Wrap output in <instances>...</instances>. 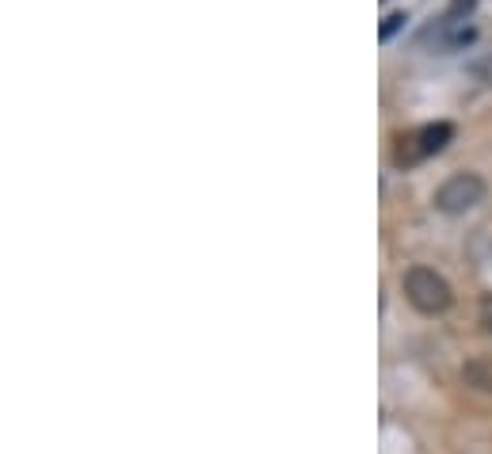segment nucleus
Here are the masks:
<instances>
[{"mask_svg": "<svg viewBox=\"0 0 492 454\" xmlns=\"http://www.w3.org/2000/svg\"><path fill=\"white\" fill-rule=\"evenodd\" d=\"M405 298L416 313H424V317H435V313L450 309V301H454L447 279L432 268H409L405 271Z\"/></svg>", "mask_w": 492, "mask_h": 454, "instance_id": "obj_1", "label": "nucleus"}, {"mask_svg": "<svg viewBox=\"0 0 492 454\" xmlns=\"http://www.w3.org/2000/svg\"><path fill=\"white\" fill-rule=\"evenodd\" d=\"M450 137H454L450 122H427V126H420V130H412V134L401 137L394 160H397V165H420V160L443 153Z\"/></svg>", "mask_w": 492, "mask_h": 454, "instance_id": "obj_2", "label": "nucleus"}, {"mask_svg": "<svg viewBox=\"0 0 492 454\" xmlns=\"http://www.w3.org/2000/svg\"><path fill=\"white\" fill-rule=\"evenodd\" d=\"M481 203H485V180L477 172H454L435 192V207L443 214H465Z\"/></svg>", "mask_w": 492, "mask_h": 454, "instance_id": "obj_3", "label": "nucleus"}, {"mask_svg": "<svg viewBox=\"0 0 492 454\" xmlns=\"http://www.w3.org/2000/svg\"><path fill=\"white\" fill-rule=\"evenodd\" d=\"M405 12H394V16H386V23H382V31H378V39H382V43H389V39H394V35L401 31V27H405Z\"/></svg>", "mask_w": 492, "mask_h": 454, "instance_id": "obj_4", "label": "nucleus"}, {"mask_svg": "<svg viewBox=\"0 0 492 454\" xmlns=\"http://www.w3.org/2000/svg\"><path fill=\"white\" fill-rule=\"evenodd\" d=\"M481 325H485V333L492 336V294L481 301Z\"/></svg>", "mask_w": 492, "mask_h": 454, "instance_id": "obj_5", "label": "nucleus"}, {"mask_svg": "<svg viewBox=\"0 0 492 454\" xmlns=\"http://www.w3.org/2000/svg\"><path fill=\"white\" fill-rule=\"evenodd\" d=\"M473 8V0H454L450 4V20H462V12H470Z\"/></svg>", "mask_w": 492, "mask_h": 454, "instance_id": "obj_6", "label": "nucleus"}]
</instances>
